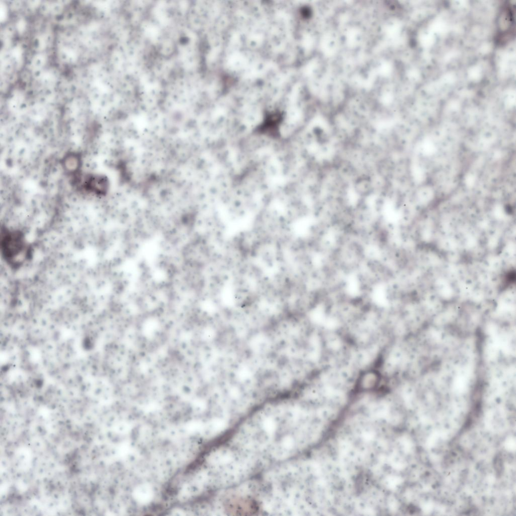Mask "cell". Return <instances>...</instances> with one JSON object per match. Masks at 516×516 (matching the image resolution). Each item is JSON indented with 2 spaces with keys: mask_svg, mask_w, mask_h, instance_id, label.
I'll use <instances>...</instances> for the list:
<instances>
[{
  "mask_svg": "<svg viewBox=\"0 0 516 516\" xmlns=\"http://www.w3.org/2000/svg\"><path fill=\"white\" fill-rule=\"evenodd\" d=\"M1 249L6 262L12 266L20 265L29 250L23 233L19 231L7 229L2 230Z\"/></svg>",
  "mask_w": 516,
  "mask_h": 516,
  "instance_id": "obj_1",
  "label": "cell"
}]
</instances>
